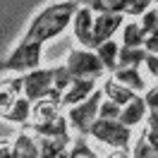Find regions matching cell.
<instances>
[{
    "label": "cell",
    "instance_id": "obj_13",
    "mask_svg": "<svg viewBox=\"0 0 158 158\" xmlns=\"http://www.w3.org/2000/svg\"><path fill=\"white\" fill-rule=\"evenodd\" d=\"M12 158H41L39 139L29 132H22L12 146Z\"/></svg>",
    "mask_w": 158,
    "mask_h": 158
},
{
    "label": "cell",
    "instance_id": "obj_19",
    "mask_svg": "<svg viewBox=\"0 0 158 158\" xmlns=\"http://www.w3.org/2000/svg\"><path fill=\"white\" fill-rule=\"evenodd\" d=\"M31 115V101H27L24 96H19V101L12 106V110H7L2 120L5 122H17V125H27V120Z\"/></svg>",
    "mask_w": 158,
    "mask_h": 158
},
{
    "label": "cell",
    "instance_id": "obj_26",
    "mask_svg": "<svg viewBox=\"0 0 158 158\" xmlns=\"http://www.w3.org/2000/svg\"><path fill=\"white\" fill-rule=\"evenodd\" d=\"M144 101H146L148 113H158V86H153V89H146V94H144Z\"/></svg>",
    "mask_w": 158,
    "mask_h": 158
},
{
    "label": "cell",
    "instance_id": "obj_17",
    "mask_svg": "<svg viewBox=\"0 0 158 158\" xmlns=\"http://www.w3.org/2000/svg\"><path fill=\"white\" fill-rule=\"evenodd\" d=\"M96 55L101 58V62H103V67L108 69V72H118L120 69V46L115 43V41H108V43H103L98 50H96Z\"/></svg>",
    "mask_w": 158,
    "mask_h": 158
},
{
    "label": "cell",
    "instance_id": "obj_23",
    "mask_svg": "<svg viewBox=\"0 0 158 158\" xmlns=\"http://www.w3.org/2000/svg\"><path fill=\"white\" fill-rule=\"evenodd\" d=\"M141 29H144V34H153V31H158V7H151V10L141 17Z\"/></svg>",
    "mask_w": 158,
    "mask_h": 158
},
{
    "label": "cell",
    "instance_id": "obj_9",
    "mask_svg": "<svg viewBox=\"0 0 158 158\" xmlns=\"http://www.w3.org/2000/svg\"><path fill=\"white\" fill-rule=\"evenodd\" d=\"M122 27V15H98L94 22V50L113 41V34Z\"/></svg>",
    "mask_w": 158,
    "mask_h": 158
},
{
    "label": "cell",
    "instance_id": "obj_12",
    "mask_svg": "<svg viewBox=\"0 0 158 158\" xmlns=\"http://www.w3.org/2000/svg\"><path fill=\"white\" fill-rule=\"evenodd\" d=\"M17 94H24V77L19 79H2V91H0V110L2 115L12 110V106L17 103Z\"/></svg>",
    "mask_w": 158,
    "mask_h": 158
},
{
    "label": "cell",
    "instance_id": "obj_21",
    "mask_svg": "<svg viewBox=\"0 0 158 158\" xmlns=\"http://www.w3.org/2000/svg\"><path fill=\"white\" fill-rule=\"evenodd\" d=\"M151 10V0H125V15H132V17H144L146 12Z\"/></svg>",
    "mask_w": 158,
    "mask_h": 158
},
{
    "label": "cell",
    "instance_id": "obj_8",
    "mask_svg": "<svg viewBox=\"0 0 158 158\" xmlns=\"http://www.w3.org/2000/svg\"><path fill=\"white\" fill-rule=\"evenodd\" d=\"M67 125H69V120H65L60 115L58 120H50V122H27L24 132H29L34 137H41V139H65L69 137Z\"/></svg>",
    "mask_w": 158,
    "mask_h": 158
},
{
    "label": "cell",
    "instance_id": "obj_25",
    "mask_svg": "<svg viewBox=\"0 0 158 158\" xmlns=\"http://www.w3.org/2000/svg\"><path fill=\"white\" fill-rule=\"evenodd\" d=\"M132 158H158V151L148 146L144 137H139V141L134 144V151H132Z\"/></svg>",
    "mask_w": 158,
    "mask_h": 158
},
{
    "label": "cell",
    "instance_id": "obj_18",
    "mask_svg": "<svg viewBox=\"0 0 158 158\" xmlns=\"http://www.w3.org/2000/svg\"><path fill=\"white\" fill-rule=\"evenodd\" d=\"M144 43H146V34L141 29V24L129 22L122 27V46L125 48H144Z\"/></svg>",
    "mask_w": 158,
    "mask_h": 158
},
{
    "label": "cell",
    "instance_id": "obj_5",
    "mask_svg": "<svg viewBox=\"0 0 158 158\" xmlns=\"http://www.w3.org/2000/svg\"><path fill=\"white\" fill-rule=\"evenodd\" d=\"M101 103H103V89L94 91L84 103H79V106H74V108H69L67 120H69V125H72L74 129H79L81 137H86V134L91 132V127H94V122L98 120Z\"/></svg>",
    "mask_w": 158,
    "mask_h": 158
},
{
    "label": "cell",
    "instance_id": "obj_30",
    "mask_svg": "<svg viewBox=\"0 0 158 158\" xmlns=\"http://www.w3.org/2000/svg\"><path fill=\"white\" fill-rule=\"evenodd\" d=\"M108 158H132V156H129L127 151H113V153H110Z\"/></svg>",
    "mask_w": 158,
    "mask_h": 158
},
{
    "label": "cell",
    "instance_id": "obj_7",
    "mask_svg": "<svg viewBox=\"0 0 158 158\" xmlns=\"http://www.w3.org/2000/svg\"><path fill=\"white\" fill-rule=\"evenodd\" d=\"M94 12L81 5L79 12L74 15V22H72V31H74V39L79 41V46H84L86 50H94Z\"/></svg>",
    "mask_w": 158,
    "mask_h": 158
},
{
    "label": "cell",
    "instance_id": "obj_20",
    "mask_svg": "<svg viewBox=\"0 0 158 158\" xmlns=\"http://www.w3.org/2000/svg\"><path fill=\"white\" fill-rule=\"evenodd\" d=\"M146 50L144 48H120V69L122 67H132V69H137L141 62H146Z\"/></svg>",
    "mask_w": 158,
    "mask_h": 158
},
{
    "label": "cell",
    "instance_id": "obj_16",
    "mask_svg": "<svg viewBox=\"0 0 158 158\" xmlns=\"http://www.w3.org/2000/svg\"><path fill=\"white\" fill-rule=\"evenodd\" d=\"M60 103H55V101H39V103H34V108H31V118H34V122H50V120H58L60 118Z\"/></svg>",
    "mask_w": 158,
    "mask_h": 158
},
{
    "label": "cell",
    "instance_id": "obj_4",
    "mask_svg": "<svg viewBox=\"0 0 158 158\" xmlns=\"http://www.w3.org/2000/svg\"><path fill=\"white\" fill-rule=\"evenodd\" d=\"M89 134L103 144L113 146L115 151H127L129 141H132V127L122 125L120 120H96Z\"/></svg>",
    "mask_w": 158,
    "mask_h": 158
},
{
    "label": "cell",
    "instance_id": "obj_14",
    "mask_svg": "<svg viewBox=\"0 0 158 158\" xmlns=\"http://www.w3.org/2000/svg\"><path fill=\"white\" fill-rule=\"evenodd\" d=\"M103 94H106V98L113 101V103H118V106H127V103H132V101L137 98L139 94H134V91H129L127 86H122V84H118L115 79L110 77L103 81Z\"/></svg>",
    "mask_w": 158,
    "mask_h": 158
},
{
    "label": "cell",
    "instance_id": "obj_6",
    "mask_svg": "<svg viewBox=\"0 0 158 158\" xmlns=\"http://www.w3.org/2000/svg\"><path fill=\"white\" fill-rule=\"evenodd\" d=\"M55 91V67H41L24 74V98L31 103L50 98Z\"/></svg>",
    "mask_w": 158,
    "mask_h": 158
},
{
    "label": "cell",
    "instance_id": "obj_22",
    "mask_svg": "<svg viewBox=\"0 0 158 158\" xmlns=\"http://www.w3.org/2000/svg\"><path fill=\"white\" fill-rule=\"evenodd\" d=\"M120 115H122V106H118V103H113L108 98L101 103L98 120H120Z\"/></svg>",
    "mask_w": 158,
    "mask_h": 158
},
{
    "label": "cell",
    "instance_id": "obj_2",
    "mask_svg": "<svg viewBox=\"0 0 158 158\" xmlns=\"http://www.w3.org/2000/svg\"><path fill=\"white\" fill-rule=\"evenodd\" d=\"M41 60H43V46L41 43H29V41H19V46H15L7 58L2 60V72H24L29 74L34 69H41Z\"/></svg>",
    "mask_w": 158,
    "mask_h": 158
},
{
    "label": "cell",
    "instance_id": "obj_27",
    "mask_svg": "<svg viewBox=\"0 0 158 158\" xmlns=\"http://www.w3.org/2000/svg\"><path fill=\"white\" fill-rule=\"evenodd\" d=\"M144 50H146V53H151V55H158V31H153V34H148V36H146Z\"/></svg>",
    "mask_w": 158,
    "mask_h": 158
},
{
    "label": "cell",
    "instance_id": "obj_24",
    "mask_svg": "<svg viewBox=\"0 0 158 158\" xmlns=\"http://www.w3.org/2000/svg\"><path fill=\"white\" fill-rule=\"evenodd\" d=\"M67 158H98V156H96V153L84 144V137H81V139L74 141V146L69 148V156Z\"/></svg>",
    "mask_w": 158,
    "mask_h": 158
},
{
    "label": "cell",
    "instance_id": "obj_29",
    "mask_svg": "<svg viewBox=\"0 0 158 158\" xmlns=\"http://www.w3.org/2000/svg\"><path fill=\"white\" fill-rule=\"evenodd\" d=\"M0 158H12V148H7V144H2L0 148Z\"/></svg>",
    "mask_w": 158,
    "mask_h": 158
},
{
    "label": "cell",
    "instance_id": "obj_3",
    "mask_svg": "<svg viewBox=\"0 0 158 158\" xmlns=\"http://www.w3.org/2000/svg\"><path fill=\"white\" fill-rule=\"evenodd\" d=\"M65 67L69 69V74L77 79H96L103 74V62L101 58L96 55V50H86V48H72L67 55V62H65Z\"/></svg>",
    "mask_w": 158,
    "mask_h": 158
},
{
    "label": "cell",
    "instance_id": "obj_11",
    "mask_svg": "<svg viewBox=\"0 0 158 158\" xmlns=\"http://www.w3.org/2000/svg\"><path fill=\"white\" fill-rule=\"evenodd\" d=\"M148 118V108H146V101L137 96V98L127 103L125 108H122V115H120V122L122 125H127V127H134V125H141L144 120Z\"/></svg>",
    "mask_w": 158,
    "mask_h": 158
},
{
    "label": "cell",
    "instance_id": "obj_10",
    "mask_svg": "<svg viewBox=\"0 0 158 158\" xmlns=\"http://www.w3.org/2000/svg\"><path fill=\"white\" fill-rule=\"evenodd\" d=\"M94 91H98V84H96L94 79H77V81L65 91V96H62V106L74 108V106H79V103H84Z\"/></svg>",
    "mask_w": 158,
    "mask_h": 158
},
{
    "label": "cell",
    "instance_id": "obj_28",
    "mask_svg": "<svg viewBox=\"0 0 158 158\" xmlns=\"http://www.w3.org/2000/svg\"><path fill=\"white\" fill-rule=\"evenodd\" d=\"M146 67H148V72L158 79V55H151V53H148L146 55Z\"/></svg>",
    "mask_w": 158,
    "mask_h": 158
},
{
    "label": "cell",
    "instance_id": "obj_1",
    "mask_svg": "<svg viewBox=\"0 0 158 158\" xmlns=\"http://www.w3.org/2000/svg\"><path fill=\"white\" fill-rule=\"evenodd\" d=\"M79 2H53L48 7H43V10L31 19L29 29L24 34V39L22 41H29V43H46V41H53L58 39L62 31L67 29L69 24L74 22V15L79 12Z\"/></svg>",
    "mask_w": 158,
    "mask_h": 158
},
{
    "label": "cell",
    "instance_id": "obj_15",
    "mask_svg": "<svg viewBox=\"0 0 158 158\" xmlns=\"http://www.w3.org/2000/svg\"><path fill=\"white\" fill-rule=\"evenodd\" d=\"M113 79L122 84V86H127L129 91H134V94H141V91H146V84H144V77L139 74V69H132V67H122L118 69Z\"/></svg>",
    "mask_w": 158,
    "mask_h": 158
}]
</instances>
